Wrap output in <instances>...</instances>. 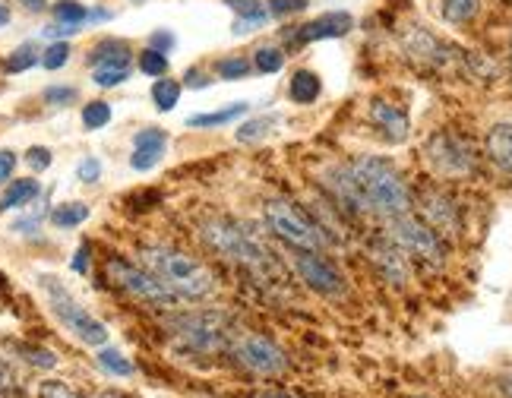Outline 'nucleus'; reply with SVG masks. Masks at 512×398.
I'll return each mask as SVG.
<instances>
[{
  "mask_svg": "<svg viewBox=\"0 0 512 398\" xmlns=\"http://www.w3.org/2000/svg\"><path fill=\"white\" fill-rule=\"evenodd\" d=\"M13 168H16V155L10 149H0V184L10 181Z\"/></svg>",
  "mask_w": 512,
  "mask_h": 398,
  "instance_id": "nucleus-43",
  "label": "nucleus"
},
{
  "mask_svg": "<svg viewBox=\"0 0 512 398\" xmlns=\"http://www.w3.org/2000/svg\"><path fill=\"white\" fill-rule=\"evenodd\" d=\"M174 45V35H168V32H155L152 35V48L155 51H162V48H171ZM165 54V51H162Z\"/></svg>",
  "mask_w": 512,
  "mask_h": 398,
  "instance_id": "nucleus-46",
  "label": "nucleus"
},
{
  "mask_svg": "<svg viewBox=\"0 0 512 398\" xmlns=\"http://www.w3.org/2000/svg\"><path fill=\"white\" fill-rule=\"evenodd\" d=\"M133 146H136V149H133V155H130L133 171H149V168L159 165V158L165 155L168 133H165V130L149 127V130H143V133H136Z\"/></svg>",
  "mask_w": 512,
  "mask_h": 398,
  "instance_id": "nucleus-12",
  "label": "nucleus"
},
{
  "mask_svg": "<svg viewBox=\"0 0 512 398\" xmlns=\"http://www.w3.org/2000/svg\"><path fill=\"white\" fill-rule=\"evenodd\" d=\"M26 10H32V13H42L45 7H48V0H19Z\"/></svg>",
  "mask_w": 512,
  "mask_h": 398,
  "instance_id": "nucleus-49",
  "label": "nucleus"
},
{
  "mask_svg": "<svg viewBox=\"0 0 512 398\" xmlns=\"http://www.w3.org/2000/svg\"><path fill=\"white\" fill-rule=\"evenodd\" d=\"M203 241L212 250H219L222 256H228V260L244 263L250 269H263L269 263L266 247L256 241L247 228L228 222V218H212V222H206L203 225Z\"/></svg>",
  "mask_w": 512,
  "mask_h": 398,
  "instance_id": "nucleus-4",
  "label": "nucleus"
},
{
  "mask_svg": "<svg viewBox=\"0 0 512 398\" xmlns=\"http://www.w3.org/2000/svg\"><path fill=\"white\" fill-rule=\"evenodd\" d=\"M10 389H13V373L4 361H0V395H7Z\"/></svg>",
  "mask_w": 512,
  "mask_h": 398,
  "instance_id": "nucleus-45",
  "label": "nucleus"
},
{
  "mask_svg": "<svg viewBox=\"0 0 512 398\" xmlns=\"http://www.w3.org/2000/svg\"><path fill=\"white\" fill-rule=\"evenodd\" d=\"M266 26V13H253V16H241L238 23H234V35H244V32H253V29H263Z\"/></svg>",
  "mask_w": 512,
  "mask_h": 398,
  "instance_id": "nucleus-41",
  "label": "nucleus"
},
{
  "mask_svg": "<svg viewBox=\"0 0 512 398\" xmlns=\"http://www.w3.org/2000/svg\"><path fill=\"white\" fill-rule=\"evenodd\" d=\"M92 67H127L130 64V48L127 42H117V38H108V42L95 45L89 54Z\"/></svg>",
  "mask_w": 512,
  "mask_h": 398,
  "instance_id": "nucleus-17",
  "label": "nucleus"
},
{
  "mask_svg": "<svg viewBox=\"0 0 512 398\" xmlns=\"http://www.w3.org/2000/svg\"><path fill=\"white\" fill-rule=\"evenodd\" d=\"M10 23V7L4 4V0H0V29H4Z\"/></svg>",
  "mask_w": 512,
  "mask_h": 398,
  "instance_id": "nucleus-51",
  "label": "nucleus"
},
{
  "mask_svg": "<svg viewBox=\"0 0 512 398\" xmlns=\"http://www.w3.org/2000/svg\"><path fill=\"white\" fill-rule=\"evenodd\" d=\"M301 10H307V0H269L272 16H288V13H301Z\"/></svg>",
  "mask_w": 512,
  "mask_h": 398,
  "instance_id": "nucleus-35",
  "label": "nucleus"
},
{
  "mask_svg": "<svg viewBox=\"0 0 512 398\" xmlns=\"http://www.w3.org/2000/svg\"><path fill=\"white\" fill-rule=\"evenodd\" d=\"M140 256H143V266L174 294L190 297V301H200V297H209L215 291L212 269L203 266L196 256H190L184 250L146 247V250H140Z\"/></svg>",
  "mask_w": 512,
  "mask_h": 398,
  "instance_id": "nucleus-2",
  "label": "nucleus"
},
{
  "mask_svg": "<svg viewBox=\"0 0 512 398\" xmlns=\"http://www.w3.org/2000/svg\"><path fill=\"white\" fill-rule=\"evenodd\" d=\"M32 64H38L35 45H23V48H16V51L7 57V73H23V70H29Z\"/></svg>",
  "mask_w": 512,
  "mask_h": 398,
  "instance_id": "nucleus-27",
  "label": "nucleus"
},
{
  "mask_svg": "<svg viewBox=\"0 0 512 398\" xmlns=\"http://www.w3.org/2000/svg\"><path fill=\"white\" fill-rule=\"evenodd\" d=\"M140 70L149 73V76H165L168 73V57L162 51H155V48H146L140 54Z\"/></svg>",
  "mask_w": 512,
  "mask_h": 398,
  "instance_id": "nucleus-28",
  "label": "nucleus"
},
{
  "mask_svg": "<svg viewBox=\"0 0 512 398\" xmlns=\"http://www.w3.org/2000/svg\"><path fill=\"white\" fill-rule=\"evenodd\" d=\"M247 73H250V64L244 61V57H225V61H219L222 79H244Z\"/></svg>",
  "mask_w": 512,
  "mask_h": 398,
  "instance_id": "nucleus-34",
  "label": "nucleus"
},
{
  "mask_svg": "<svg viewBox=\"0 0 512 398\" xmlns=\"http://www.w3.org/2000/svg\"><path fill=\"white\" fill-rule=\"evenodd\" d=\"M285 67V57L279 48H260L256 51V70L260 73H279Z\"/></svg>",
  "mask_w": 512,
  "mask_h": 398,
  "instance_id": "nucleus-30",
  "label": "nucleus"
},
{
  "mask_svg": "<svg viewBox=\"0 0 512 398\" xmlns=\"http://www.w3.org/2000/svg\"><path fill=\"white\" fill-rule=\"evenodd\" d=\"M266 225L272 228V234H279L285 244L298 247V250H323L329 244V237L323 234V228L313 222V218L298 209L288 199H269L263 206Z\"/></svg>",
  "mask_w": 512,
  "mask_h": 398,
  "instance_id": "nucleus-3",
  "label": "nucleus"
},
{
  "mask_svg": "<svg viewBox=\"0 0 512 398\" xmlns=\"http://www.w3.org/2000/svg\"><path fill=\"white\" fill-rule=\"evenodd\" d=\"M225 342V316L222 313H196L177 326V348L193 354H209Z\"/></svg>",
  "mask_w": 512,
  "mask_h": 398,
  "instance_id": "nucleus-8",
  "label": "nucleus"
},
{
  "mask_svg": "<svg viewBox=\"0 0 512 398\" xmlns=\"http://www.w3.org/2000/svg\"><path fill=\"white\" fill-rule=\"evenodd\" d=\"M76 98V89H70V86H51V89H45V102L48 105H67V102H73Z\"/></svg>",
  "mask_w": 512,
  "mask_h": 398,
  "instance_id": "nucleus-40",
  "label": "nucleus"
},
{
  "mask_svg": "<svg viewBox=\"0 0 512 398\" xmlns=\"http://www.w3.org/2000/svg\"><path fill=\"white\" fill-rule=\"evenodd\" d=\"M67 61H70V45H67V42H54V45L42 54V64H45L48 70H61Z\"/></svg>",
  "mask_w": 512,
  "mask_h": 398,
  "instance_id": "nucleus-32",
  "label": "nucleus"
},
{
  "mask_svg": "<svg viewBox=\"0 0 512 398\" xmlns=\"http://www.w3.org/2000/svg\"><path fill=\"white\" fill-rule=\"evenodd\" d=\"M102 398H121V395H111V392H108V395H102Z\"/></svg>",
  "mask_w": 512,
  "mask_h": 398,
  "instance_id": "nucleus-53",
  "label": "nucleus"
},
{
  "mask_svg": "<svg viewBox=\"0 0 512 398\" xmlns=\"http://www.w3.org/2000/svg\"><path fill=\"white\" fill-rule=\"evenodd\" d=\"M354 26V16L351 13H326L313 23L301 26L298 32V42H317V38H342L348 35Z\"/></svg>",
  "mask_w": 512,
  "mask_h": 398,
  "instance_id": "nucleus-13",
  "label": "nucleus"
},
{
  "mask_svg": "<svg viewBox=\"0 0 512 398\" xmlns=\"http://www.w3.org/2000/svg\"><path fill=\"white\" fill-rule=\"evenodd\" d=\"M487 155L490 162L512 174V124H497L487 133Z\"/></svg>",
  "mask_w": 512,
  "mask_h": 398,
  "instance_id": "nucleus-16",
  "label": "nucleus"
},
{
  "mask_svg": "<svg viewBox=\"0 0 512 398\" xmlns=\"http://www.w3.org/2000/svg\"><path fill=\"white\" fill-rule=\"evenodd\" d=\"M424 212L430 218V228L433 231H456V209H452V203L446 196H427L424 199Z\"/></svg>",
  "mask_w": 512,
  "mask_h": 398,
  "instance_id": "nucleus-18",
  "label": "nucleus"
},
{
  "mask_svg": "<svg viewBox=\"0 0 512 398\" xmlns=\"http://www.w3.org/2000/svg\"><path fill=\"white\" fill-rule=\"evenodd\" d=\"M348 174L354 181V190H358L361 212H377L386 218H396V215L408 212V206H411L408 187L399 177V171L389 162H383V158L364 155L358 162L348 165Z\"/></svg>",
  "mask_w": 512,
  "mask_h": 398,
  "instance_id": "nucleus-1",
  "label": "nucleus"
},
{
  "mask_svg": "<svg viewBox=\"0 0 512 398\" xmlns=\"http://www.w3.org/2000/svg\"><path fill=\"white\" fill-rule=\"evenodd\" d=\"M291 98L298 105H310L320 98V76L310 70H298L291 76Z\"/></svg>",
  "mask_w": 512,
  "mask_h": 398,
  "instance_id": "nucleus-19",
  "label": "nucleus"
},
{
  "mask_svg": "<svg viewBox=\"0 0 512 398\" xmlns=\"http://www.w3.org/2000/svg\"><path fill=\"white\" fill-rule=\"evenodd\" d=\"M370 121L377 124L392 143H405L408 139V117L405 111H399L396 105H389V102H373L370 105Z\"/></svg>",
  "mask_w": 512,
  "mask_h": 398,
  "instance_id": "nucleus-15",
  "label": "nucleus"
},
{
  "mask_svg": "<svg viewBox=\"0 0 512 398\" xmlns=\"http://www.w3.org/2000/svg\"><path fill=\"white\" fill-rule=\"evenodd\" d=\"M26 162H29L32 171H45V168L51 165V152H48L45 146H32V149L26 152Z\"/></svg>",
  "mask_w": 512,
  "mask_h": 398,
  "instance_id": "nucleus-39",
  "label": "nucleus"
},
{
  "mask_svg": "<svg viewBox=\"0 0 512 398\" xmlns=\"http://www.w3.org/2000/svg\"><path fill=\"white\" fill-rule=\"evenodd\" d=\"M256 398H294V395H285V392H263V395H256Z\"/></svg>",
  "mask_w": 512,
  "mask_h": 398,
  "instance_id": "nucleus-52",
  "label": "nucleus"
},
{
  "mask_svg": "<svg viewBox=\"0 0 512 398\" xmlns=\"http://www.w3.org/2000/svg\"><path fill=\"white\" fill-rule=\"evenodd\" d=\"M23 354H26V361H29V364L45 367V370H51V367L57 364V357H54L51 351H45V348H23Z\"/></svg>",
  "mask_w": 512,
  "mask_h": 398,
  "instance_id": "nucleus-36",
  "label": "nucleus"
},
{
  "mask_svg": "<svg viewBox=\"0 0 512 398\" xmlns=\"http://www.w3.org/2000/svg\"><path fill=\"white\" fill-rule=\"evenodd\" d=\"M187 86H206L203 73H200V70H190V73H187Z\"/></svg>",
  "mask_w": 512,
  "mask_h": 398,
  "instance_id": "nucleus-50",
  "label": "nucleus"
},
{
  "mask_svg": "<svg viewBox=\"0 0 512 398\" xmlns=\"http://www.w3.org/2000/svg\"><path fill=\"white\" fill-rule=\"evenodd\" d=\"M241 114H247V105H231V108H225V111H215V114H196V117H190V127H215V124H228V121H234V117H241Z\"/></svg>",
  "mask_w": 512,
  "mask_h": 398,
  "instance_id": "nucleus-25",
  "label": "nucleus"
},
{
  "mask_svg": "<svg viewBox=\"0 0 512 398\" xmlns=\"http://www.w3.org/2000/svg\"><path fill=\"white\" fill-rule=\"evenodd\" d=\"M38 181H13L7 187V193L0 196V212H10V209H19V206H26L32 203V199L38 196Z\"/></svg>",
  "mask_w": 512,
  "mask_h": 398,
  "instance_id": "nucleus-20",
  "label": "nucleus"
},
{
  "mask_svg": "<svg viewBox=\"0 0 512 398\" xmlns=\"http://www.w3.org/2000/svg\"><path fill=\"white\" fill-rule=\"evenodd\" d=\"M76 32H80V26H64V23H54V26L45 29L48 38H67V35H76Z\"/></svg>",
  "mask_w": 512,
  "mask_h": 398,
  "instance_id": "nucleus-44",
  "label": "nucleus"
},
{
  "mask_svg": "<svg viewBox=\"0 0 512 398\" xmlns=\"http://www.w3.org/2000/svg\"><path fill=\"white\" fill-rule=\"evenodd\" d=\"M500 392H503L506 398H512V370H506V373L500 376Z\"/></svg>",
  "mask_w": 512,
  "mask_h": 398,
  "instance_id": "nucleus-48",
  "label": "nucleus"
},
{
  "mask_svg": "<svg viewBox=\"0 0 512 398\" xmlns=\"http://www.w3.org/2000/svg\"><path fill=\"white\" fill-rule=\"evenodd\" d=\"M481 0H443V19L446 23H468L471 16L478 13Z\"/></svg>",
  "mask_w": 512,
  "mask_h": 398,
  "instance_id": "nucleus-22",
  "label": "nucleus"
},
{
  "mask_svg": "<svg viewBox=\"0 0 512 398\" xmlns=\"http://www.w3.org/2000/svg\"><path fill=\"white\" fill-rule=\"evenodd\" d=\"M38 395L42 398H83L76 389H70L67 383H45L42 389H38Z\"/></svg>",
  "mask_w": 512,
  "mask_h": 398,
  "instance_id": "nucleus-37",
  "label": "nucleus"
},
{
  "mask_svg": "<svg viewBox=\"0 0 512 398\" xmlns=\"http://www.w3.org/2000/svg\"><path fill=\"white\" fill-rule=\"evenodd\" d=\"M86 247H80V250H76V256H73V269L76 272H86V266H89V260H86Z\"/></svg>",
  "mask_w": 512,
  "mask_h": 398,
  "instance_id": "nucleus-47",
  "label": "nucleus"
},
{
  "mask_svg": "<svg viewBox=\"0 0 512 398\" xmlns=\"http://www.w3.org/2000/svg\"><path fill=\"white\" fill-rule=\"evenodd\" d=\"M89 218V206L86 203H64V206H57L51 212V222L57 228H76V225H83Z\"/></svg>",
  "mask_w": 512,
  "mask_h": 398,
  "instance_id": "nucleus-21",
  "label": "nucleus"
},
{
  "mask_svg": "<svg viewBox=\"0 0 512 398\" xmlns=\"http://www.w3.org/2000/svg\"><path fill=\"white\" fill-rule=\"evenodd\" d=\"M225 4L234 10V13H241V16H253V13H266L260 7V0H225Z\"/></svg>",
  "mask_w": 512,
  "mask_h": 398,
  "instance_id": "nucleus-42",
  "label": "nucleus"
},
{
  "mask_svg": "<svg viewBox=\"0 0 512 398\" xmlns=\"http://www.w3.org/2000/svg\"><path fill=\"white\" fill-rule=\"evenodd\" d=\"M127 76H130V70H127V67H95V83L102 86V89L121 86Z\"/></svg>",
  "mask_w": 512,
  "mask_h": 398,
  "instance_id": "nucleus-31",
  "label": "nucleus"
},
{
  "mask_svg": "<svg viewBox=\"0 0 512 398\" xmlns=\"http://www.w3.org/2000/svg\"><path fill=\"white\" fill-rule=\"evenodd\" d=\"M427 158L443 174H468L471 168H475V152H471L462 139L452 136V133L433 136L427 143Z\"/></svg>",
  "mask_w": 512,
  "mask_h": 398,
  "instance_id": "nucleus-11",
  "label": "nucleus"
},
{
  "mask_svg": "<svg viewBox=\"0 0 512 398\" xmlns=\"http://www.w3.org/2000/svg\"><path fill=\"white\" fill-rule=\"evenodd\" d=\"M98 174H102V162H98V158H86V162H80V168H76V177H80L83 184H95Z\"/></svg>",
  "mask_w": 512,
  "mask_h": 398,
  "instance_id": "nucleus-38",
  "label": "nucleus"
},
{
  "mask_svg": "<svg viewBox=\"0 0 512 398\" xmlns=\"http://www.w3.org/2000/svg\"><path fill=\"white\" fill-rule=\"evenodd\" d=\"M272 117H260V121H250V124H244L241 130H238V139L241 143H253V139H260V136H266L269 130H272Z\"/></svg>",
  "mask_w": 512,
  "mask_h": 398,
  "instance_id": "nucleus-33",
  "label": "nucleus"
},
{
  "mask_svg": "<svg viewBox=\"0 0 512 398\" xmlns=\"http://www.w3.org/2000/svg\"><path fill=\"white\" fill-rule=\"evenodd\" d=\"M108 121H111V108L105 102H92V105L83 108V124L89 130H102Z\"/></svg>",
  "mask_w": 512,
  "mask_h": 398,
  "instance_id": "nucleus-29",
  "label": "nucleus"
},
{
  "mask_svg": "<svg viewBox=\"0 0 512 398\" xmlns=\"http://www.w3.org/2000/svg\"><path fill=\"white\" fill-rule=\"evenodd\" d=\"M42 288H45V294H48V301H51V310L57 313V320H61L80 342H86V345H105L108 342V329H105V323H98L92 313H86L80 304L73 301V297L67 294V288L57 282V278H42Z\"/></svg>",
  "mask_w": 512,
  "mask_h": 398,
  "instance_id": "nucleus-6",
  "label": "nucleus"
},
{
  "mask_svg": "<svg viewBox=\"0 0 512 398\" xmlns=\"http://www.w3.org/2000/svg\"><path fill=\"white\" fill-rule=\"evenodd\" d=\"M234 354H238V361L256 376H279L288 367L285 351L275 342H269L266 335H244L238 348H234Z\"/></svg>",
  "mask_w": 512,
  "mask_h": 398,
  "instance_id": "nucleus-9",
  "label": "nucleus"
},
{
  "mask_svg": "<svg viewBox=\"0 0 512 398\" xmlns=\"http://www.w3.org/2000/svg\"><path fill=\"white\" fill-rule=\"evenodd\" d=\"M108 278L121 291H127L130 297H136V301H143L149 307H174L177 304L174 291H168L149 269H140L127 260H108Z\"/></svg>",
  "mask_w": 512,
  "mask_h": 398,
  "instance_id": "nucleus-7",
  "label": "nucleus"
},
{
  "mask_svg": "<svg viewBox=\"0 0 512 398\" xmlns=\"http://www.w3.org/2000/svg\"><path fill=\"white\" fill-rule=\"evenodd\" d=\"M389 241L396 244L405 256H415V260H421L433 269H440L446 263V250H443L440 234L430 225L418 222V218H411L408 212L396 215L389 222Z\"/></svg>",
  "mask_w": 512,
  "mask_h": 398,
  "instance_id": "nucleus-5",
  "label": "nucleus"
},
{
  "mask_svg": "<svg viewBox=\"0 0 512 398\" xmlns=\"http://www.w3.org/2000/svg\"><path fill=\"white\" fill-rule=\"evenodd\" d=\"M54 16H57V23H64V26H83L89 19V10L83 4H76V0H57Z\"/></svg>",
  "mask_w": 512,
  "mask_h": 398,
  "instance_id": "nucleus-23",
  "label": "nucleus"
},
{
  "mask_svg": "<svg viewBox=\"0 0 512 398\" xmlns=\"http://www.w3.org/2000/svg\"><path fill=\"white\" fill-rule=\"evenodd\" d=\"M370 253H373V263H377V269L383 272L386 282H392V285H405L408 282V256L396 244L386 241L380 247H373Z\"/></svg>",
  "mask_w": 512,
  "mask_h": 398,
  "instance_id": "nucleus-14",
  "label": "nucleus"
},
{
  "mask_svg": "<svg viewBox=\"0 0 512 398\" xmlns=\"http://www.w3.org/2000/svg\"><path fill=\"white\" fill-rule=\"evenodd\" d=\"M177 98H181V86H177L174 79H159V83L152 86V102L159 111H171L177 105Z\"/></svg>",
  "mask_w": 512,
  "mask_h": 398,
  "instance_id": "nucleus-24",
  "label": "nucleus"
},
{
  "mask_svg": "<svg viewBox=\"0 0 512 398\" xmlns=\"http://www.w3.org/2000/svg\"><path fill=\"white\" fill-rule=\"evenodd\" d=\"M98 367L114 373V376H130L133 373V364L127 361V357L121 351H114V348H105V351H98Z\"/></svg>",
  "mask_w": 512,
  "mask_h": 398,
  "instance_id": "nucleus-26",
  "label": "nucleus"
},
{
  "mask_svg": "<svg viewBox=\"0 0 512 398\" xmlns=\"http://www.w3.org/2000/svg\"><path fill=\"white\" fill-rule=\"evenodd\" d=\"M294 266H298L301 278L326 297H339L345 294V278L339 275V269L332 266L326 256H320V250H298L294 256Z\"/></svg>",
  "mask_w": 512,
  "mask_h": 398,
  "instance_id": "nucleus-10",
  "label": "nucleus"
}]
</instances>
